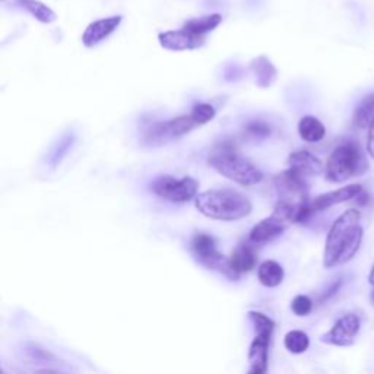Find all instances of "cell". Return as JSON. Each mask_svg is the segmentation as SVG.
<instances>
[{
	"label": "cell",
	"mask_w": 374,
	"mask_h": 374,
	"mask_svg": "<svg viewBox=\"0 0 374 374\" xmlns=\"http://www.w3.org/2000/svg\"><path fill=\"white\" fill-rule=\"evenodd\" d=\"M274 186L278 193L279 202H284L296 208H301L310 202L309 184H307L305 177L297 171L288 168L279 172L274 179Z\"/></svg>",
	"instance_id": "cell-8"
},
{
	"label": "cell",
	"mask_w": 374,
	"mask_h": 374,
	"mask_svg": "<svg viewBox=\"0 0 374 374\" xmlns=\"http://www.w3.org/2000/svg\"><path fill=\"white\" fill-rule=\"evenodd\" d=\"M284 345L288 353L299 355L309 350L310 338L303 330H290L284 338Z\"/></svg>",
	"instance_id": "cell-23"
},
{
	"label": "cell",
	"mask_w": 374,
	"mask_h": 374,
	"mask_svg": "<svg viewBox=\"0 0 374 374\" xmlns=\"http://www.w3.org/2000/svg\"><path fill=\"white\" fill-rule=\"evenodd\" d=\"M285 276L284 268L275 260H265L258 268V278L266 288H276L283 284Z\"/></svg>",
	"instance_id": "cell-18"
},
{
	"label": "cell",
	"mask_w": 374,
	"mask_h": 374,
	"mask_svg": "<svg viewBox=\"0 0 374 374\" xmlns=\"http://www.w3.org/2000/svg\"><path fill=\"white\" fill-rule=\"evenodd\" d=\"M190 250L193 258L205 266L209 271H215L231 280H237L238 276L234 274L230 266V258L224 256L217 249V242L211 234L196 233L192 237Z\"/></svg>",
	"instance_id": "cell-6"
},
{
	"label": "cell",
	"mask_w": 374,
	"mask_h": 374,
	"mask_svg": "<svg viewBox=\"0 0 374 374\" xmlns=\"http://www.w3.org/2000/svg\"><path fill=\"white\" fill-rule=\"evenodd\" d=\"M367 170V157L359 145L354 141H345L330 152L325 166V175L332 183H344L366 175Z\"/></svg>",
	"instance_id": "cell-4"
},
{
	"label": "cell",
	"mask_w": 374,
	"mask_h": 374,
	"mask_svg": "<svg viewBox=\"0 0 374 374\" xmlns=\"http://www.w3.org/2000/svg\"><path fill=\"white\" fill-rule=\"evenodd\" d=\"M367 152L374 159V125L368 129V138H367Z\"/></svg>",
	"instance_id": "cell-31"
},
{
	"label": "cell",
	"mask_w": 374,
	"mask_h": 374,
	"mask_svg": "<svg viewBox=\"0 0 374 374\" xmlns=\"http://www.w3.org/2000/svg\"><path fill=\"white\" fill-rule=\"evenodd\" d=\"M190 114L196 120L197 126H204L215 118L217 110L213 109V105L209 103H197L193 105Z\"/></svg>",
	"instance_id": "cell-27"
},
{
	"label": "cell",
	"mask_w": 374,
	"mask_h": 374,
	"mask_svg": "<svg viewBox=\"0 0 374 374\" xmlns=\"http://www.w3.org/2000/svg\"><path fill=\"white\" fill-rule=\"evenodd\" d=\"M24 354L28 357L31 362L34 363H51V362H56V357L53 355L48 350L43 348L42 345L38 344H34V342H26L24 345Z\"/></svg>",
	"instance_id": "cell-26"
},
{
	"label": "cell",
	"mask_w": 374,
	"mask_h": 374,
	"mask_svg": "<svg viewBox=\"0 0 374 374\" xmlns=\"http://www.w3.org/2000/svg\"><path fill=\"white\" fill-rule=\"evenodd\" d=\"M158 42L166 50L186 51V50H196L202 47L206 42V37L193 34L192 31H189L183 26L181 30L161 33L158 35Z\"/></svg>",
	"instance_id": "cell-11"
},
{
	"label": "cell",
	"mask_w": 374,
	"mask_h": 374,
	"mask_svg": "<svg viewBox=\"0 0 374 374\" xmlns=\"http://www.w3.org/2000/svg\"><path fill=\"white\" fill-rule=\"evenodd\" d=\"M368 283L374 287V265H373V268H371V272L368 275Z\"/></svg>",
	"instance_id": "cell-32"
},
{
	"label": "cell",
	"mask_w": 374,
	"mask_h": 374,
	"mask_svg": "<svg viewBox=\"0 0 374 374\" xmlns=\"http://www.w3.org/2000/svg\"><path fill=\"white\" fill-rule=\"evenodd\" d=\"M250 69L255 75L256 85L260 88H269L276 81V68L266 56H259L253 59L250 63Z\"/></svg>",
	"instance_id": "cell-17"
},
{
	"label": "cell",
	"mask_w": 374,
	"mask_h": 374,
	"mask_svg": "<svg viewBox=\"0 0 374 374\" xmlns=\"http://www.w3.org/2000/svg\"><path fill=\"white\" fill-rule=\"evenodd\" d=\"M120 24H122V17L120 15L93 21L92 24L87 26V30L84 31L82 44L88 48L98 46L101 42H104L105 38H109L118 28Z\"/></svg>",
	"instance_id": "cell-14"
},
{
	"label": "cell",
	"mask_w": 374,
	"mask_h": 374,
	"mask_svg": "<svg viewBox=\"0 0 374 374\" xmlns=\"http://www.w3.org/2000/svg\"><path fill=\"white\" fill-rule=\"evenodd\" d=\"M247 316L250 319V322L253 323V326H255V332H262V330H272L274 332L276 328L274 320L262 312L250 310L247 313Z\"/></svg>",
	"instance_id": "cell-28"
},
{
	"label": "cell",
	"mask_w": 374,
	"mask_h": 374,
	"mask_svg": "<svg viewBox=\"0 0 374 374\" xmlns=\"http://www.w3.org/2000/svg\"><path fill=\"white\" fill-rule=\"evenodd\" d=\"M299 135L304 142L317 143L326 135L325 125L314 116H304L299 122Z\"/></svg>",
	"instance_id": "cell-19"
},
{
	"label": "cell",
	"mask_w": 374,
	"mask_h": 374,
	"mask_svg": "<svg viewBox=\"0 0 374 374\" xmlns=\"http://www.w3.org/2000/svg\"><path fill=\"white\" fill-rule=\"evenodd\" d=\"M73 145H75V135L73 133H66V135L57 142L55 150H53V152L50 155L51 168H57L62 164L66 155H68L71 152V150L73 148Z\"/></svg>",
	"instance_id": "cell-24"
},
{
	"label": "cell",
	"mask_w": 374,
	"mask_h": 374,
	"mask_svg": "<svg viewBox=\"0 0 374 374\" xmlns=\"http://www.w3.org/2000/svg\"><path fill=\"white\" fill-rule=\"evenodd\" d=\"M359 220H362V213L358 209H348L332 224L325 243V268H337L350 262L357 255L363 242V226Z\"/></svg>",
	"instance_id": "cell-1"
},
{
	"label": "cell",
	"mask_w": 374,
	"mask_h": 374,
	"mask_svg": "<svg viewBox=\"0 0 374 374\" xmlns=\"http://www.w3.org/2000/svg\"><path fill=\"white\" fill-rule=\"evenodd\" d=\"M287 164H288V168L300 172V175L304 177L319 176L320 172L325 170L323 163L320 161L316 155H313L312 152L305 150L291 152Z\"/></svg>",
	"instance_id": "cell-15"
},
{
	"label": "cell",
	"mask_w": 374,
	"mask_h": 374,
	"mask_svg": "<svg viewBox=\"0 0 374 374\" xmlns=\"http://www.w3.org/2000/svg\"><path fill=\"white\" fill-rule=\"evenodd\" d=\"M362 190H363V187L359 184H350V186L341 187V189H337L333 192H328V193L320 195V196L314 197L313 200H310L312 212L313 213L322 212L325 209H329L330 206L348 202V200L355 199L359 193H362Z\"/></svg>",
	"instance_id": "cell-13"
},
{
	"label": "cell",
	"mask_w": 374,
	"mask_h": 374,
	"mask_svg": "<svg viewBox=\"0 0 374 374\" xmlns=\"http://www.w3.org/2000/svg\"><path fill=\"white\" fill-rule=\"evenodd\" d=\"M341 285H342V279H341V278H337L335 280H332V283L329 284V287L322 292V296H320L319 303H325V301H328L330 297L335 296V294L338 292V290L341 288Z\"/></svg>",
	"instance_id": "cell-30"
},
{
	"label": "cell",
	"mask_w": 374,
	"mask_h": 374,
	"mask_svg": "<svg viewBox=\"0 0 374 374\" xmlns=\"http://www.w3.org/2000/svg\"><path fill=\"white\" fill-rule=\"evenodd\" d=\"M290 224L291 222L287 218H284L280 213L274 211L271 217L262 220L260 222H258L255 226H253L249 234V242L256 246L269 243L272 242V240H275L276 237L283 234Z\"/></svg>",
	"instance_id": "cell-10"
},
{
	"label": "cell",
	"mask_w": 374,
	"mask_h": 374,
	"mask_svg": "<svg viewBox=\"0 0 374 374\" xmlns=\"http://www.w3.org/2000/svg\"><path fill=\"white\" fill-rule=\"evenodd\" d=\"M199 183L190 176L176 179L175 176H158L151 183V192L171 204H186L197 196Z\"/></svg>",
	"instance_id": "cell-7"
},
{
	"label": "cell",
	"mask_w": 374,
	"mask_h": 374,
	"mask_svg": "<svg viewBox=\"0 0 374 374\" xmlns=\"http://www.w3.org/2000/svg\"><path fill=\"white\" fill-rule=\"evenodd\" d=\"M373 299H374V292H373Z\"/></svg>",
	"instance_id": "cell-33"
},
{
	"label": "cell",
	"mask_w": 374,
	"mask_h": 374,
	"mask_svg": "<svg viewBox=\"0 0 374 374\" xmlns=\"http://www.w3.org/2000/svg\"><path fill=\"white\" fill-rule=\"evenodd\" d=\"M272 330H262L256 332V337L253 339L247 359H249V373L250 374H263L268 370L269 362V344L272 338Z\"/></svg>",
	"instance_id": "cell-12"
},
{
	"label": "cell",
	"mask_w": 374,
	"mask_h": 374,
	"mask_svg": "<svg viewBox=\"0 0 374 374\" xmlns=\"http://www.w3.org/2000/svg\"><path fill=\"white\" fill-rule=\"evenodd\" d=\"M195 206L204 217L217 221H238L249 217L253 205L250 200L233 189H212L195 197Z\"/></svg>",
	"instance_id": "cell-3"
},
{
	"label": "cell",
	"mask_w": 374,
	"mask_h": 374,
	"mask_svg": "<svg viewBox=\"0 0 374 374\" xmlns=\"http://www.w3.org/2000/svg\"><path fill=\"white\" fill-rule=\"evenodd\" d=\"M272 127L265 120H251L243 129V136L250 141H265L271 136Z\"/></svg>",
	"instance_id": "cell-25"
},
{
	"label": "cell",
	"mask_w": 374,
	"mask_h": 374,
	"mask_svg": "<svg viewBox=\"0 0 374 374\" xmlns=\"http://www.w3.org/2000/svg\"><path fill=\"white\" fill-rule=\"evenodd\" d=\"M221 22H222V17L220 15V13H212V15H206L202 18H195V19L187 21L183 26L189 31H192L193 34L206 37V34L215 30Z\"/></svg>",
	"instance_id": "cell-21"
},
{
	"label": "cell",
	"mask_w": 374,
	"mask_h": 374,
	"mask_svg": "<svg viewBox=\"0 0 374 374\" xmlns=\"http://www.w3.org/2000/svg\"><path fill=\"white\" fill-rule=\"evenodd\" d=\"M291 310H292L294 314L299 316V317L309 316L312 313V310H313V301H312L310 297L300 294V296L292 299Z\"/></svg>",
	"instance_id": "cell-29"
},
{
	"label": "cell",
	"mask_w": 374,
	"mask_h": 374,
	"mask_svg": "<svg viewBox=\"0 0 374 374\" xmlns=\"http://www.w3.org/2000/svg\"><path fill=\"white\" fill-rule=\"evenodd\" d=\"M195 127H197V123L190 113L163 120V122H154L143 129L142 143L145 146H151V148L163 146L164 143L183 138Z\"/></svg>",
	"instance_id": "cell-5"
},
{
	"label": "cell",
	"mask_w": 374,
	"mask_h": 374,
	"mask_svg": "<svg viewBox=\"0 0 374 374\" xmlns=\"http://www.w3.org/2000/svg\"><path fill=\"white\" fill-rule=\"evenodd\" d=\"M353 123L358 129H370L374 125V93L364 97L355 107Z\"/></svg>",
	"instance_id": "cell-20"
},
{
	"label": "cell",
	"mask_w": 374,
	"mask_h": 374,
	"mask_svg": "<svg viewBox=\"0 0 374 374\" xmlns=\"http://www.w3.org/2000/svg\"><path fill=\"white\" fill-rule=\"evenodd\" d=\"M359 328H362V322H359L357 314H344L337 320V323L332 326L330 330L320 337V342L333 346H351L355 342Z\"/></svg>",
	"instance_id": "cell-9"
},
{
	"label": "cell",
	"mask_w": 374,
	"mask_h": 374,
	"mask_svg": "<svg viewBox=\"0 0 374 374\" xmlns=\"http://www.w3.org/2000/svg\"><path fill=\"white\" fill-rule=\"evenodd\" d=\"M256 265H258V253L251 246L240 244L235 250H233L230 256V266L238 278L243 274H247L255 269Z\"/></svg>",
	"instance_id": "cell-16"
},
{
	"label": "cell",
	"mask_w": 374,
	"mask_h": 374,
	"mask_svg": "<svg viewBox=\"0 0 374 374\" xmlns=\"http://www.w3.org/2000/svg\"><path fill=\"white\" fill-rule=\"evenodd\" d=\"M17 2L21 8L28 10L35 19H38L39 22H43V24H51V22H55L57 18L55 12H53L44 3L38 2V0H17Z\"/></svg>",
	"instance_id": "cell-22"
},
{
	"label": "cell",
	"mask_w": 374,
	"mask_h": 374,
	"mask_svg": "<svg viewBox=\"0 0 374 374\" xmlns=\"http://www.w3.org/2000/svg\"><path fill=\"white\" fill-rule=\"evenodd\" d=\"M208 164L221 176L240 186L251 187L263 180V172L249 158L240 155L235 141L229 138L215 145Z\"/></svg>",
	"instance_id": "cell-2"
}]
</instances>
